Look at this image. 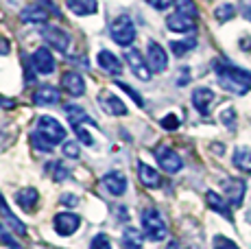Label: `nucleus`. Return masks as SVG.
<instances>
[{"mask_svg":"<svg viewBox=\"0 0 251 249\" xmlns=\"http://www.w3.org/2000/svg\"><path fill=\"white\" fill-rule=\"evenodd\" d=\"M214 70L219 75V85L223 90H227V92L245 97L251 90V73H247V70L238 68V66L229 64V61H216Z\"/></svg>","mask_w":251,"mask_h":249,"instance_id":"nucleus-1","label":"nucleus"},{"mask_svg":"<svg viewBox=\"0 0 251 249\" xmlns=\"http://www.w3.org/2000/svg\"><path fill=\"white\" fill-rule=\"evenodd\" d=\"M142 229H144V236L153 243H160L168 236V227L166 221L160 214L157 208H144L142 212Z\"/></svg>","mask_w":251,"mask_h":249,"instance_id":"nucleus-2","label":"nucleus"},{"mask_svg":"<svg viewBox=\"0 0 251 249\" xmlns=\"http://www.w3.org/2000/svg\"><path fill=\"white\" fill-rule=\"evenodd\" d=\"M109 35H112V40L118 46H131L133 40H136V25H133V20L127 13H123V16H118L112 22Z\"/></svg>","mask_w":251,"mask_h":249,"instance_id":"nucleus-3","label":"nucleus"},{"mask_svg":"<svg viewBox=\"0 0 251 249\" xmlns=\"http://www.w3.org/2000/svg\"><path fill=\"white\" fill-rule=\"evenodd\" d=\"M37 131H40L52 147H55V145H64V142H66L64 124H61L59 121H55L52 116H42L40 121H37Z\"/></svg>","mask_w":251,"mask_h":249,"instance_id":"nucleus-4","label":"nucleus"},{"mask_svg":"<svg viewBox=\"0 0 251 249\" xmlns=\"http://www.w3.org/2000/svg\"><path fill=\"white\" fill-rule=\"evenodd\" d=\"M155 157H157V164H160V169H164L166 173H171V175L179 173V171L183 169V162H181L179 153L173 151L171 147H166V145L157 147V149H155Z\"/></svg>","mask_w":251,"mask_h":249,"instance_id":"nucleus-5","label":"nucleus"},{"mask_svg":"<svg viewBox=\"0 0 251 249\" xmlns=\"http://www.w3.org/2000/svg\"><path fill=\"white\" fill-rule=\"evenodd\" d=\"M31 66H33V70H35L37 75H52L55 73V68H57V64H55V57H52V52L46 49V46H40L35 52H33V57H31Z\"/></svg>","mask_w":251,"mask_h":249,"instance_id":"nucleus-6","label":"nucleus"},{"mask_svg":"<svg viewBox=\"0 0 251 249\" xmlns=\"http://www.w3.org/2000/svg\"><path fill=\"white\" fill-rule=\"evenodd\" d=\"M42 37L48 42V46H52V49L59 52H66L70 49V35L59 26H50V25L44 26L42 28Z\"/></svg>","mask_w":251,"mask_h":249,"instance_id":"nucleus-7","label":"nucleus"},{"mask_svg":"<svg viewBox=\"0 0 251 249\" xmlns=\"http://www.w3.org/2000/svg\"><path fill=\"white\" fill-rule=\"evenodd\" d=\"M100 188L107 195H112V197H123L127 193V177H125V173L112 171V173H107L100 179Z\"/></svg>","mask_w":251,"mask_h":249,"instance_id":"nucleus-8","label":"nucleus"},{"mask_svg":"<svg viewBox=\"0 0 251 249\" xmlns=\"http://www.w3.org/2000/svg\"><path fill=\"white\" fill-rule=\"evenodd\" d=\"M147 64L151 68V73H164L168 68V55L166 50L162 49L157 42H149V49H147Z\"/></svg>","mask_w":251,"mask_h":249,"instance_id":"nucleus-9","label":"nucleus"},{"mask_svg":"<svg viewBox=\"0 0 251 249\" xmlns=\"http://www.w3.org/2000/svg\"><path fill=\"white\" fill-rule=\"evenodd\" d=\"M223 193L229 203L234 205V208H238L245 199V193H247V184H245L243 179H238V177H227V179L223 181Z\"/></svg>","mask_w":251,"mask_h":249,"instance_id":"nucleus-10","label":"nucleus"},{"mask_svg":"<svg viewBox=\"0 0 251 249\" xmlns=\"http://www.w3.org/2000/svg\"><path fill=\"white\" fill-rule=\"evenodd\" d=\"M52 227H55V232L59 234V236H72V234L81 227V219L72 212H61L55 217Z\"/></svg>","mask_w":251,"mask_h":249,"instance_id":"nucleus-11","label":"nucleus"},{"mask_svg":"<svg viewBox=\"0 0 251 249\" xmlns=\"http://www.w3.org/2000/svg\"><path fill=\"white\" fill-rule=\"evenodd\" d=\"M125 59H127V64H129V68H131V73L138 76L140 81H151V68H149V64L142 59V55L136 50V49H129L127 50V55H125Z\"/></svg>","mask_w":251,"mask_h":249,"instance_id":"nucleus-12","label":"nucleus"},{"mask_svg":"<svg viewBox=\"0 0 251 249\" xmlns=\"http://www.w3.org/2000/svg\"><path fill=\"white\" fill-rule=\"evenodd\" d=\"M99 103H100V107L107 114H112V116H125V114H127V105L123 103V99L116 97L112 92L99 94Z\"/></svg>","mask_w":251,"mask_h":249,"instance_id":"nucleus-13","label":"nucleus"},{"mask_svg":"<svg viewBox=\"0 0 251 249\" xmlns=\"http://www.w3.org/2000/svg\"><path fill=\"white\" fill-rule=\"evenodd\" d=\"M212 103H214V92H212L210 88H197L195 92H192V105H195V109L201 116L210 114Z\"/></svg>","mask_w":251,"mask_h":249,"instance_id":"nucleus-14","label":"nucleus"},{"mask_svg":"<svg viewBox=\"0 0 251 249\" xmlns=\"http://www.w3.org/2000/svg\"><path fill=\"white\" fill-rule=\"evenodd\" d=\"M61 85H64V90L72 97H81V94H85V81L83 76L79 73H75V70H70V73H64L61 76Z\"/></svg>","mask_w":251,"mask_h":249,"instance_id":"nucleus-15","label":"nucleus"},{"mask_svg":"<svg viewBox=\"0 0 251 249\" xmlns=\"http://www.w3.org/2000/svg\"><path fill=\"white\" fill-rule=\"evenodd\" d=\"M59 90L55 88V85H40V88L35 90V94H33V100H35V105H42V107H46V105H57L59 103Z\"/></svg>","mask_w":251,"mask_h":249,"instance_id":"nucleus-16","label":"nucleus"},{"mask_svg":"<svg viewBox=\"0 0 251 249\" xmlns=\"http://www.w3.org/2000/svg\"><path fill=\"white\" fill-rule=\"evenodd\" d=\"M96 61H99L100 70H105L107 75L118 76L120 73H123V64H120V59L109 50H100L99 55H96Z\"/></svg>","mask_w":251,"mask_h":249,"instance_id":"nucleus-17","label":"nucleus"},{"mask_svg":"<svg viewBox=\"0 0 251 249\" xmlns=\"http://www.w3.org/2000/svg\"><path fill=\"white\" fill-rule=\"evenodd\" d=\"M166 26L175 33H192L197 28L195 18H188V16H183V13H173V16H168Z\"/></svg>","mask_w":251,"mask_h":249,"instance_id":"nucleus-18","label":"nucleus"},{"mask_svg":"<svg viewBox=\"0 0 251 249\" xmlns=\"http://www.w3.org/2000/svg\"><path fill=\"white\" fill-rule=\"evenodd\" d=\"M66 118H68V123L72 124V129L83 127V123L96 124V121L88 116V112H85L81 105H66Z\"/></svg>","mask_w":251,"mask_h":249,"instance_id":"nucleus-19","label":"nucleus"},{"mask_svg":"<svg viewBox=\"0 0 251 249\" xmlns=\"http://www.w3.org/2000/svg\"><path fill=\"white\" fill-rule=\"evenodd\" d=\"M37 201H40V193H37L35 188H31V186H26V188H20L16 193V203L20 205L22 210H26V212L35 210Z\"/></svg>","mask_w":251,"mask_h":249,"instance_id":"nucleus-20","label":"nucleus"},{"mask_svg":"<svg viewBox=\"0 0 251 249\" xmlns=\"http://www.w3.org/2000/svg\"><path fill=\"white\" fill-rule=\"evenodd\" d=\"M20 20L24 22V25H44V22H48V11H46L44 7H37V4H33V7L22 9Z\"/></svg>","mask_w":251,"mask_h":249,"instance_id":"nucleus-21","label":"nucleus"},{"mask_svg":"<svg viewBox=\"0 0 251 249\" xmlns=\"http://www.w3.org/2000/svg\"><path fill=\"white\" fill-rule=\"evenodd\" d=\"M68 9L75 16H94L99 11V2L96 0H66Z\"/></svg>","mask_w":251,"mask_h":249,"instance_id":"nucleus-22","label":"nucleus"},{"mask_svg":"<svg viewBox=\"0 0 251 249\" xmlns=\"http://www.w3.org/2000/svg\"><path fill=\"white\" fill-rule=\"evenodd\" d=\"M138 177L142 181V186H147V188H157L160 186V173L153 166L144 164V162H138Z\"/></svg>","mask_w":251,"mask_h":249,"instance_id":"nucleus-23","label":"nucleus"},{"mask_svg":"<svg viewBox=\"0 0 251 249\" xmlns=\"http://www.w3.org/2000/svg\"><path fill=\"white\" fill-rule=\"evenodd\" d=\"M205 201H207V205H210L214 212H219V214H223L227 221H231V210H229V205H227V201H225L221 195H216V193H205Z\"/></svg>","mask_w":251,"mask_h":249,"instance_id":"nucleus-24","label":"nucleus"},{"mask_svg":"<svg viewBox=\"0 0 251 249\" xmlns=\"http://www.w3.org/2000/svg\"><path fill=\"white\" fill-rule=\"evenodd\" d=\"M234 166L243 173H251V149L249 147H238L234 151Z\"/></svg>","mask_w":251,"mask_h":249,"instance_id":"nucleus-25","label":"nucleus"},{"mask_svg":"<svg viewBox=\"0 0 251 249\" xmlns=\"http://www.w3.org/2000/svg\"><path fill=\"white\" fill-rule=\"evenodd\" d=\"M123 245H125V249H142L144 238H142V234H140V229H136V227L125 229L123 232Z\"/></svg>","mask_w":251,"mask_h":249,"instance_id":"nucleus-26","label":"nucleus"},{"mask_svg":"<svg viewBox=\"0 0 251 249\" xmlns=\"http://www.w3.org/2000/svg\"><path fill=\"white\" fill-rule=\"evenodd\" d=\"M46 171H50V175L55 181H66L70 175L68 166H66L64 162H50V164H46Z\"/></svg>","mask_w":251,"mask_h":249,"instance_id":"nucleus-27","label":"nucleus"},{"mask_svg":"<svg viewBox=\"0 0 251 249\" xmlns=\"http://www.w3.org/2000/svg\"><path fill=\"white\" fill-rule=\"evenodd\" d=\"M31 147H33L35 151H40V153H50V151H52V145L46 140L44 136H42L40 131H37V129L31 133Z\"/></svg>","mask_w":251,"mask_h":249,"instance_id":"nucleus-28","label":"nucleus"},{"mask_svg":"<svg viewBox=\"0 0 251 249\" xmlns=\"http://www.w3.org/2000/svg\"><path fill=\"white\" fill-rule=\"evenodd\" d=\"M195 37H190V40H181V42H171V50H173V55H177V57H183L186 52H190L192 49H195Z\"/></svg>","mask_w":251,"mask_h":249,"instance_id":"nucleus-29","label":"nucleus"},{"mask_svg":"<svg viewBox=\"0 0 251 249\" xmlns=\"http://www.w3.org/2000/svg\"><path fill=\"white\" fill-rule=\"evenodd\" d=\"M234 16H236V7H234V4H229V2L219 4V7L214 9V18H216L219 22H227V20H231Z\"/></svg>","mask_w":251,"mask_h":249,"instance_id":"nucleus-30","label":"nucleus"},{"mask_svg":"<svg viewBox=\"0 0 251 249\" xmlns=\"http://www.w3.org/2000/svg\"><path fill=\"white\" fill-rule=\"evenodd\" d=\"M175 9H177V13H183L188 18H197V13H199L195 0H175Z\"/></svg>","mask_w":251,"mask_h":249,"instance_id":"nucleus-31","label":"nucleus"},{"mask_svg":"<svg viewBox=\"0 0 251 249\" xmlns=\"http://www.w3.org/2000/svg\"><path fill=\"white\" fill-rule=\"evenodd\" d=\"M2 219L7 221V225H9V227H11L16 234H20V236H24V234H26V227H24V223H20V219H18L16 214L11 212V210H7V212L2 214Z\"/></svg>","mask_w":251,"mask_h":249,"instance_id":"nucleus-32","label":"nucleus"},{"mask_svg":"<svg viewBox=\"0 0 251 249\" xmlns=\"http://www.w3.org/2000/svg\"><path fill=\"white\" fill-rule=\"evenodd\" d=\"M61 153H64L66 157H70V160H76V157L81 155L79 145H76V142H68V140H66L64 145H61Z\"/></svg>","mask_w":251,"mask_h":249,"instance_id":"nucleus-33","label":"nucleus"},{"mask_svg":"<svg viewBox=\"0 0 251 249\" xmlns=\"http://www.w3.org/2000/svg\"><path fill=\"white\" fill-rule=\"evenodd\" d=\"M0 241H2V243H4V245H7V247H9V249H24V247L20 245V243H18V241H16V238H13V236H11V234H9V232H7V229H4V227H2V225H0Z\"/></svg>","mask_w":251,"mask_h":249,"instance_id":"nucleus-34","label":"nucleus"},{"mask_svg":"<svg viewBox=\"0 0 251 249\" xmlns=\"http://www.w3.org/2000/svg\"><path fill=\"white\" fill-rule=\"evenodd\" d=\"M90 249H112V243H109V238L105 234H96L90 243Z\"/></svg>","mask_w":251,"mask_h":249,"instance_id":"nucleus-35","label":"nucleus"},{"mask_svg":"<svg viewBox=\"0 0 251 249\" xmlns=\"http://www.w3.org/2000/svg\"><path fill=\"white\" fill-rule=\"evenodd\" d=\"M221 123H223L225 127H229V129L236 127V112H234V107H227V109H223V112H221Z\"/></svg>","mask_w":251,"mask_h":249,"instance_id":"nucleus-36","label":"nucleus"},{"mask_svg":"<svg viewBox=\"0 0 251 249\" xmlns=\"http://www.w3.org/2000/svg\"><path fill=\"white\" fill-rule=\"evenodd\" d=\"M116 85H118V88H123L125 90V92H127L129 94V97H131L133 99V103H136L138 105V107H142V105H144V100H142V97H140V94L136 92V90H133V88H129V85L127 83H123V81H116Z\"/></svg>","mask_w":251,"mask_h":249,"instance_id":"nucleus-37","label":"nucleus"},{"mask_svg":"<svg viewBox=\"0 0 251 249\" xmlns=\"http://www.w3.org/2000/svg\"><path fill=\"white\" fill-rule=\"evenodd\" d=\"M214 249H240V247L227 236H216L214 238Z\"/></svg>","mask_w":251,"mask_h":249,"instance_id":"nucleus-38","label":"nucleus"},{"mask_svg":"<svg viewBox=\"0 0 251 249\" xmlns=\"http://www.w3.org/2000/svg\"><path fill=\"white\" fill-rule=\"evenodd\" d=\"M162 127L168 129V131H175V129L179 127V118H177L175 114H168V116L162 118Z\"/></svg>","mask_w":251,"mask_h":249,"instance_id":"nucleus-39","label":"nucleus"},{"mask_svg":"<svg viewBox=\"0 0 251 249\" xmlns=\"http://www.w3.org/2000/svg\"><path fill=\"white\" fill-rule=\"evenodd\" d=\"M75 131H76V136H79V140L83 142L85 147H92V145H94V138L90 136V133H88V129H85V127H76Z\"/></svg>","mask_w":251,"mask_h":249,"instance_id":"nucleus-40","label":"nucleus"},{"mask_svg":"<svg viewBox=\"0 0 251 249\" xmlns=\"http://www.w3.org/2000/svg\"><path fill=\"white\" fill-rule=\"evenodd\" d=\"M149 4H151L153 9H157V11H164V9L171 7V2H175V0H147Z\"/></svg>","mask_w":251,"mask_h":249,"instance_id":"nucleus-41","label":"nucleus"},{"mask_svg":"<svg viewBox=\"0 0 251 249\" xmlns=\"http://www.w3.org/2000/svg\"><path fill=\"white\" fill-rule=\"evenodd\" d=\"M240 11H243V16L247 18V20H251V0H243V2H240Z\"/></svg>","mask_w":251,"mask_h":249,"instance_id":"nucleus-42","label":"nucleus"},{"mask_svg":"<svg viewBox=\"0 0 251 249\" xmlns=\"http://www.w3.org/2000/svg\"><path fill=\"white\" fill-rule=\"evenodd\" d=\"M61 201H64V205H79V197L76 195H64Z\"/></svg>","mask_w":251,"mask_h":249,"instance_id":"nucleus-43","label":"nucleus"},{"mask_svg":"<svg viewBox=\"0 0 251 249\" xmlns=\"http://www.w3.org/2000/svg\"><path fill=\"white\" fill-rule=\"evenodd\" d=\"M42 2H44V7H50V13H52V16L61 18V11H59V9H57V4L52 2V0H42Z\"/></svg>","mask_w":251,"mask_h":249,"instance_id":"nucleus-44","label":"nucleus"},{"mask_svg":"<svg viewBox=\"0 0 251 249\" xmlns=\"http://www.w3.org/2000/svg\"><path fill=\"white\" fill-rule=\"evenodd\" d=\"M188 79H190V70H188V68H181V75H179V79H177V85H186Z\"/></svg>","mask_w":251,"mask_h":249,"instance_id":"nucleus-45","label":"nucleus"},{"mask_svg":"<svg viewBox=\"0 0 251 249\" xmlns=\"http://www.w3.org/2000/svg\"><path fill=\"white\" fill-rule=\"evenodd\" d=\"M9 52V42L4 37H0V55H7Z\"/></svg>","mask_w":251,"mask_h":249,"instance_id":"nucleus-46","label":"nucleus"},{"mask_svg":"<svg viewBox=\"0 0 251 249\" xmlns=\"http://www.w3.org/2000/svg\"><path fill=\"white\" fill-rule=\"evenodd\" d=\"M13 100L11 99H4V97H0V107H13Z\"/></svg>","mask_w":251,"mask_h":249,"instance_id":"nucleus-47","label":"nucleus"},{"mask_svg":"<svg viewBox=\"0 0 251 249\" xmlns=\"http://www.w3.org/2000/svg\"><path fill=\"white\" fill-rule=\"evenodd\" d=\"M166 249H183V247H181L177 241H171V243H168V245H166Z\"/></svg>","mask_w":251,"mask_h":249,"instance_id":"nucleus-48","label":"nucleus"},{"mask_svg":"<svg viewBox=\"0 0 251 249\" xmlns=\"http://www.w3.org/2000/svg\"><path fill=\"white\" fill-rule=\"evenodd\" d=\"M7 203H4V199H2V195H0V214H4V212H7Z\"/></svg>","mask_w":251,"mask_h":249,"instance_id":"nucleus-49","label":"nucleus"},{"mask_svg":"<svg viewBox=\"0 0 251 249\" xmlns=\"http://www.w3.org/2000/svg\"><path fill=\"white\" fill-rule=\"evenodd\" d=\"M243 50H251V42L249 40H243Z\"/></svg>","mask_w":251,"mask_h":249,"instance_id":"nucleus-50","label":"nucleus"}]
</instances>
